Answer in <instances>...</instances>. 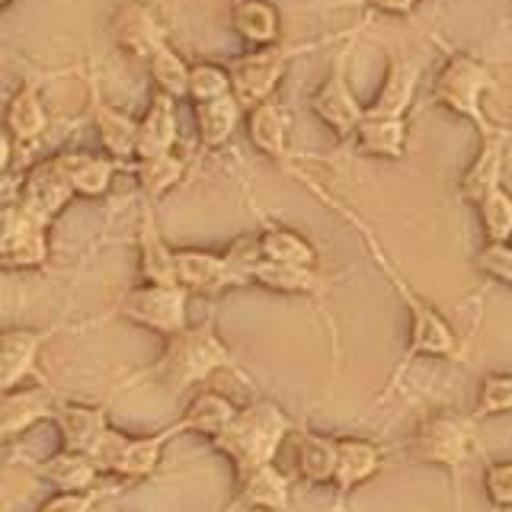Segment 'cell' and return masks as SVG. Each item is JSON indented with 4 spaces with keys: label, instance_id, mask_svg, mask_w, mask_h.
<instances>
[{
    "label": "cell",
    "instance_id": "cell-1",
    "mask_svg": "<svg viewBox=\"0 0 512 512\" xmlns=\"http://www.w3.org/2000/svg\"><path fill=\"white\" fill-rule=\"evenodd\" d=\"M295 176V180H301L304 186H308L314 196L320 199V202H327L336 215H340L343 221H349L352 228L359 231V237H362V244H365V250H368V256H372V263L381 269V276L388 279V285L394 288V295L404 301V308H407V314H410V333H407V349H404V359H400V365L394 368V375H391V384H388V391H394L397 388V381L407 375V368L416 362V359H458V352H461V343H458V333L452 330V324L432 308V304L416 292V288L410 285V279L400 272L397 266H394V260L388 253H384V247H381V240L375 237V231H372V224L368 221H362L352 208H346L343 202H336L330 192H324L317 183H311V176H304L298 167H292L288 170Z\"/></svg>",
    "mask_w": 512,
    "mask_h": 512
},
{
    "label": "cell",
    "instance_id": "cell-2",
    "mask_svg": "<svg viewBox=\"0 0 512 512\" xmlns=\"http://www.w3.org/2000/svg\"><path fill=\"white\" fill-rule=\"evenodd\" d=\"M218 372H237V359L215 330V320H202V324H189L186 330L167 336L160 359L144 368L141 378H154L164 391L180 394L205 384Z\"/></svg>",
    "mask_w": 512,
    "mask_h": 512
},
{
    "label": "cell",
    "instance_id": "cell-3",
    "mask_svg": "<svg viewBox=\"0 0 512 512\" xmlns=\"http://www.w3.org/2000/svg\"><path fill=\"white\" fill-rule=\"evenodd\" d=\"M292 416H288L276 400H253V404L240 407L231 426L212 439L215 452H221L231 461L234 477H247L256 468H266V464H276V455L282 442L292 436Z\"/></svg>",
    "mask_w": 512,
    "mask_h": 512
},
{
    "label": "cell",
    "instance_id": "cell-4",
    "mask_svg": "<svg viewBox=\"0 0 512 512\" xmlns=\"http://www.w3.org/2000/svg\"><path fill=\"white\" fill-rule=\"evenodd\" d=\"M480 439H477V420L468 413L458 410H436L420 420V426L413 429V436L407 439L404 452L413 461L436 464V468L452 474L455 484V500L461 506V474L477 455Z\"/></svg>",
    "mask_w": 512,
    "mask_h": 512
},
{
    "label": "cell",
    "instance_id": "cell-5",
    "mask_svg": "<svg viewBox=\"0 0 512 512\" xmlns=\"http://www.w3.org/2000/svg\"><path fill=\"white\" fill-rule=\"evenodd\" d=\"M493 87L496 80L484 61H477L468 52H448L436 80H432V103L458 119H468L477 128V135H487L496 128L484 109V96Z\"/></svg>",
    "mask_w": 512,
    "mask_h": 512
},
{
    "label": "cell",
    "instance_id": "cell-6",
    "mask_svg": "<svg viewBox=\"0 0 512 512\" xmlns=\"http://www.w3.org/2000/svg\"><path fill=\"white\" fill-rule=\"evenodd\" d=\"M183 436L180 420H173L170 426L148 432V436H128V432L109 429L100 448L93 452V461L100 464V471L119 480H144L151 477L160 461H164V448L170 439Z\"/></svg>",
    "mask_w": 512,
    "mask_h": 512
},
{
    "label": "cell",
    "instance_id": "cell-7",
    "mask_svg": "<svg viewBox=\"0 0 512 512\" xmlns=\"http://www.w3.org/2000/svg\"><path fill=\"white\" fill-rule=\"evenodd\" d=\"M116 314L135 327L167 336L189 327V292L183 285H151L141 282L119 298Z\"/></svg>",
    "mask_w": 512,
    "mask_h": 512
},
{
    "label": "cell",
    "instance_id": "cell-8",
    "mask_svg": "<svg viewBox=\"0 0 512 512\" xmlns=\"http://www.w3.org/2000/svg\"><path fill=\"white\" fill-rule=\"evenodd\" d=\"M311 45H269V48H253V52L231 58L228 71H231V90L237 96V103L247 112L253 106H260L266 100H272L282 84V77L288 71V61L295 55L308 52Z\"/></svg>",
    "mask_w": 512,
    "mask_h": 512
},
{
    "label": "cell",
    "instance_id": "cell-9",
    "mask_svg": "<svg viewBox=\"0 0 512 512\" xmlns=\"http://www.w3.org/2000/svg\"><path fill=\"white\" fill-rule=\"evenodd\" d=\"M48 228L20 205H0V269H39L48 260Z\"/></svg>",
    "mask_w": 512,
    "mask_h": 512
},
{
    "label": "cell",
    "instance_id": "cell-10",
    "mask_svg": "<svg viewBox=\"0 0 512 512\" xmlns=\"http://www.w3.org/2000/svg\"><path fill=\"white\" fill-rule=\"evenodd\" d=\"M311 112L317 116V122H324V128H330L340 141H352V135H356V128L365 119V106L359 103L356 90L349 87L346 55L333 58L327 80L311 96Z\"/></svg>",
    "mask_w": 512,
    "mask_h": 512
},
{
    "label": "cell",
    "instance_id": "cell-11",
    "mask_svg": "<svg viewBox=\"0 0 512 512\" xmlns=\"http://www.w3.org/2000/svg\"><path fill=\"white\" fill-rule=\"evenodd\" d=\"M512 144V128L496 125L493 132L477 135V154L468 164V170L458 180V196L461 202L477 205L490 189L503 186V170H506V151Z\"/></svg>",
    "mask_w": 512,
    "mask_h": 512
},
{
    "label": "cell",
    "instance_id": "cell-12",
    "mask_svg": "<svg viewBox=\"0 0 512 512\" xmlns=\"http://www.w3.org/2000/svg\"><path fill=\"white\" fill-rule=\"evenodd\" d=\"M176 282L189 295H224L231 288H247V279H240L224 260V253L183 247L176 250Z\"/></svg>",
    "mask_w": 512,
    "mask_h": 512
},
{
    "label": "cell",
    "instance_id": "cell-13",
    "mask_svg": "<svg viewBox=\"0 0 512 512\" xmlns=\"http://www.w3.org/2000/svg\"><path fill=\"white\" fill-rule=\"evenodd\" d=\"M71 199H74V189L68 183V176H64L58 157L39 160V164L20 180V205L45 224H52L64 208H68Z\"/></svg>",
    "mask_w": 512,
    "mask_h": 512
},
{
    "label": "cell",
    "instance_id": "cell-14",
    "mask_svg": "<svg viewBox=\"0 0 512 512\" xmlns=\"http://www.w3.org/2000/svg\"><path fill=\"white\" fill-rule=\"evenodd\" d=\"M112 39L132 58L151 61L167 45V29L148 4L128 0V4H122L112 13Z\"/></svg>",
    "mask_w": 512,
    "mask_h": 512
},
{
    "label": "cell",
    "instance_id": "cell-15",
    "mask_svg": "<svg viewBox=\"0 0 512 512\" xmlns=\"http://www.w3.org/2000/svg\"><path fill=\"white\" fill-rule=\"evenodd\" d=\"M55 330L7 327L0 330V394L23 388V381L39 375V356Z\"/></svg>",
    "mask_w": 512,
    "mask_h": 512
},
{
    "label": "cell",
    "instance_id": "cell-16",
    "mask_svg": "<svg viewBox=\"0 0 512 512\" xmlns=\"http://www.w3.org/2000/svg\"><path fill=\"white\" fill-rule=\"evenodd\" d=\"M61 397L48 384L32 388H13L0 394V439H16L45 420H55Z\"/></svg>",
    "mask_w": 512,
    "mask_h": 512
},
{
    "label": "cell",
    "instance_id": "cell-17",
    "mask_svg": "<svg viewBox=\"0 0 512 512\" xmlns=\"http://www.w3.org/2000/svg\"><path fill=\"white\" fill-rule=\"evenodd\" d=\"M381 468H384V448L378 442L362 436H340L336 439V474H333L336 500L343 503L362 484L378 477Z\"/></svg>",
    "mask_w": 512,
    "mask_h": 512
},
{
    "label": "cell",
    "instance_id": "cell-18",
    "mask_svg": "<svg viewBox=\"0 0 512 512\" xmlns=\"http://www.w3.org/2000/svg\"><path fill=\"white\" fill-rule=\"evenodd\" d=\"M138 279L151 285H180L176 282V250L157 228L154 202L141 199L138 208Z\"/></svg>",
    "mask_w": 512,
    "mask_h": 512
},
{
    "label": "cell",
    "instance_id": "cell-19",
    "mask_svg": "<svg viewBox=\"0 0 512 512\" xmlns=\"http://www.w3.org/2000/svg\"><path fill=\"white\" fill-rule=\"evenodd\" d=\"M52 423L58 426L61 448L84 452L90 458H93L96 448H100L106 432L112 429L109 413L103 404H74V400H61Z\"/></svg>",
    "mask_w": 512,
    "mask_h": 512
},
{
    "label": "cell",
    "instance_id": "cell-20",
    "mask_svg": "<svg viewBox=\"0 0 512 512\" xmlns=\"http://www.w3.org/2000/svg\"><path fill=\"white\" fill-rule=\"evenodd\" d=\"M420 90V64L407 55H394L384 71V84L375 93V100L365 106V116H388V119H407V112Z\"/></svg>",
    "mask_w": 512,
    "mask_h": 512
},
{
    "label": "cell",
    "instance_id": "cell-21",
    "mask_svg": "<svg viewBox=\"0 0 512 512\" xmlns=\"http://www.w3.org/2000/svg\"><path fill=\"white\" fill-rule=\"evenodd\" d=\"M292 512V484L288 477L276 468V464H266V468H256L253 474L237 480V496L228 506V512Z\"/></svg>",
    "mask_w": 512,
    "mask_h": 512
},
{
    "label": "cell",
    "instance_id": "cell-22",
    "mask_svg": "<svg viewBox=\"0 0 512 512\" xmlns=\"http://www.w3.org/2000/svg\"><path fill=\"white\" fill-rule=\"evenodd\" d=\"M90 112H93L96 135H100L103 144V154L119 160V164H132L138 154V119L109 106L100 96V90H96V84L90 87Z\"/></svg>",
    "mask_w": 512,
    "mask_h": 512
},
{
    "label": "cell",
    "instance_id": "cell-23",
    "mask_svg": "<svg viewBox=\"0 0 512 512\" xmlns=\"http://www.w3.org/2000/svg\"><path fill=\"white\" fill-rule=\"evenodd\" d=\"M180 141V119H176V100L167 93H154L144 116L138 119V154L135 160L144 157H160L170 154Z\"/></svg>",
    "mask_w": 512,
    "mask_h": 512
},
{
    "label": "cell",
    "instance_id": "cell-24",
    "mask_svg": "<svg viewBox=\"0 0 512 512\" xmlns=\"http://www.w3.org/2000/svg\"><path fill=\"white\" fill-rule=\"evenodd\" d=\"M247 135L253 148L263 157H269L272 164H279L282 170L295 167L292 148H288V122H285L282 106L276 103V96L247 112Z\"/></svg>",
    "mask_w": 512,
    "mask_h": 512
},
{
    "label": "cell",
    "instance_id": "cell-25",
    "mask_svg": "<svg viewBox=\"0 0 512 512\" xmlns=\"http://www.w3.org/2000/svg\"><path fill=\"white\" fill-rule=\"evenodd\" d=\"M55 157H58L64 176H68L74 196H84V199L106 196L119 167H122L119 160H112L109 154H90V151H64Z\"/></svg>",
    "mask_w": 512,
    "mask_h": 512
},
{
    "label": "cell",
    "instance_id": "cell-26",
    "mask_svg": "<svg viewBox=\"0 0 512 512\" xmlns=\"http://www.w3.org/2000/svg\"><path fill=\"white\" fill-rule=\"evenodd\" d=\"M231 29L250 48H269L282 39V13L272 0H234Z\"/></svg>",
    "mask_w": 512,
    "mask_h": 512
},
{
    "label": "cell",
    "instance_id": "cell-27",
    "mask_svg": "<svg viewBox=\"0 0 512 512\" xmlns=\"http://www.w3.org/2000/svg\"><path fill=\"white\" fill-rule=\"evenodd\" d=\"M192 116H196L199 144L205 151H218L234 138V132L247 116V109L237 103L234 93H228V96H218V100H208V103H192Z\"/></svg>",
    "mask_w": 512,
    "mask_h": 512
},
{
    "label": "cell",
    "instance_id": "cell-28",
    "mask_svg": "<svg viewBox=\"0 0 512 512\" xmlns=\"http://www.w3.org/2000/svg\"><path fill=\"white\" fill-rule=\"evenodd\" d=\"M42 480H48L61 493H84L100 487V464L84 452H71V448H58L52 458L42 461L39 468Z\"/></svg>",
    "mask_w": 512,
    "mask_h": 512
},
{
    "label": "cell",
    "instance_id": "cell-29",
    "mask_svg": "<svg viewBox=\"0 0 512 512\" xmlns=\"http://www.w3.org/2000/svg\"><path fill=\"white\" fill-rule=\"evenodd\" d=\"M410 141L407 119H388V116H365L362 125L352 135L359 154L381 157V160H404Z\"/></svg>",
    "mask_w": 512,
    "mask_h": 512
},
{
    "label": "cell",
    "instance_id": "cell-30",
    "mask_svg": "<svg viewBox=\"0 0 512 512\" xmlns=\"http://www.w3.org/2000/svg\"><path fill=\"white\" fill-rule=\"evenodd\" d=\"M253 285L266 288V292H272V295L314 298V295H324L327 279H324V272L311 269V266H288V263L263 260L253 269Z\"/></svg>",
    "mask_w": 512,
    "mask_h": 512
},
{
    "label": "cell",
    "instance_id": "cell-31",
    "mask_svg": "<svg viewBox=\"0 0 512 512\" xmlns=\"http://www.w3.org/2000/svg\"><path fill=\"white\" fill-rule=\"evenodd\" d=\"M4 128L10 132L13 144H23V148L36 144L48 132V109L36 84H23L10 96Z\"/></svg>",
    "mask_w": 512,
    "mask_h": 512
},
{
    "label": "cell",
    "instance_id": "cell-32",
    "mask_svg": "<svg viewBox=\"0 0 512 512\" xmlns=\"http://www.w3.org/2000/svg\"><path fill=\"white\" fill-rule=\"evenodd\" d=\"M336 439H340V436H330V432H314V429L301 432V436H298V452H295L301 484H308V487L333 484V474H336Z\"/></svg>",
    "mask_w": 512,
    "mask_h": 512
},
{
    "label": "cell",
    "instance_id": "cell-33",
    "mask_svg": "<svg viewBox=\"0 0 512 512\" xmlns=\"http://www.w3.org/2000/svg\"><path fill=\"white\" fill-rule=\"evenodd\" d=\"M237 410L240 407L231 397H224L218 391H199L189 400V407L183 410L180 426H183V432H196V436H205L212 442L215 436H221V432L231 426Z\"/></svg>",
    "mask_w": 512,
    "mask_h": 512
},
{
    "label": "cell",
    "instance_id": "cell-34",
    "mask_svg": "<svg viewBox=\"0 0 512 512\" xmlns=\"http://www.w3.org/2000/svg\"><path fill=\"white\" fill-rule=\"evenodd\" d=\"M260 237V250H263V260L269 263H288V266H311L317 269L320 263V253L311 244L308 237L295 228H285V224H263V231L256 234Z\"/></svg>",
    "mask_w": 512,
    "mask_h": 512
},
{
    "label": "cell",
    "instance_id": "cell-35",
    "mask_svg": "<svg viewBox=\"0 0 512 512\" xmlns=\"http://www.w3.org/2000/svg\"><path fill=\"white\" fill-rule=\"evenodd\" d=\"M135 180L141 189V199L157 202L160 196H167L173 186H180V180L186 176V160L170 151L160 157H144V160H132Z\"/></svg>",
    "mask_w": 512,
    "mask_h": 512
},
{
    "label": "cell",
    "instance_id": "cell-36",
    "mask_svg": "<svg viewBox=\"0 0 512 512\" xmlns=\"http://www.w3.org/2000/svg\"><path fill=\"white\" fill-rule=\"evenodd\" d=\"M148 68H151V77H154V87L160 93L173 96L176 103L186 100V96H189V71H192V64H186V58L176 52L170 42L148 61Z\"/></svg>",
    "mask_w": 512,
    "mask_h": 512
},
{
    "label": "cell",
    "instance_id": "cell-37",
    "mask_svg": "<svg viewBox=\"0 0 512 512\" xmlns=\"http://www.w3.org/2000/svg\"><path fill=\"white\" fill-rule=\"evenodd\" d=\"M474 208L480 215V228H484L487 244H509L512 240V192L506 186H496Z\"/></svg>",
    "mask_w": 512,
    "mask_h": 512
},
{
    "label": "cell",
    "instance_id": "cell-38",
    "mask_svg": "<svg viewBox=\"0 0 512 512\" xmlns=\"http://www.w3.org/2000/svg\"><path fill=\"white\" fill-rule=\"evenodd\" d=\"M506 413H512V375L490 372L480 381L471 416L480 423V420H490V416H506Z\"/></svg>",
    "mask_w": 512,
    "mask_h": 512
},
{
    "label": "cell",
    "instance_id": "cell-39",
    "mask_svg": "<svg viewBox=\"0 0 512 512\" xmlns=\"http://www.w3.org/2000/svg\"><path fill=\"white\" fill-rule=\"evenodd\" d=\"M228 93H234L231 90L228 64H215V61L192 64V71H189V96H186V100L208 103V100H218V96H228Z\"/></svg>",
    "mask_w": 512,
    "mask_h": 512
},
{
    "label": "cell",
    "instance_id": "cell-40",
    "mask_svg": "<svg viewBox=\"0 0 512 512\" xmlns=\"http://www.w3.org/2000/svg\"><path fill=\"white\" fill-rule=\"evenodd\" d=\"M484 496L493 512L512 509V458L487 461L484 468Z\"/></svg>",
    "mask_w": 512,
    "mask_h": 512
},
{
    "label": "cell",
    "instance_id": "cell-41",
    "mask_svg": "<svg viewBox=\"0 0 512 512\" xmlns=\"http://www.w3.org/2000/svg\"><path fill=\"white\" fill-rule=\"evenodd\" d=\"M474 266L487 279L512 288V244H484L474 256Z\"/></svg>",
    "mask_w": 512,
    "mask_h": 512
},
{
    "label": "cell",
    "instance_id": "cell-42",
    "mask_svg": "<svg viewBox=\"0 0 512 512\" xmlns=\"http://www.w3.org/2000/svg\"><path fill=\"white\" fill-rule=\"evenodd\" d=\"M224 260L231 263V269L240 279H247V285H253V269L263 263V250H260V237L256 234H244L237 237L234 244L224 250Z\"/></svg>",
    "mask_w": 512,
    "mask_h": 512
},
{
    "label": "cell",
    "instance_id": "cell-43",
    "mask_svg": "<svg viewBox=\"0 0 512 512\" xmlns=\"http://www.w3.org/2000/svg\"><path fill=\"white\" fill-rule=\"evenodd\" d=\"M100 496H103L100 487L84 490V493H61L58 490L55 496H48L36 512H93L96 503H100Z\"/></svg>",
    "mask_w": 512,
    "mask_h": 512
},
{
    "label": "cell",
    "instance_id": "cell-44",
    "mask_svg": "<svg viewBox=\"0 0 512 512\" xmlns=\"http://www.w3.org/2000/svg\"><path fill=\"white\" fill-rule=\"evenodd\" d=\"M365 7L384 16H410L420 7V0H365Z\"/></svg>",
    "mask_w": 512,
    "mask_h": 512
},
{
    "label": "cell",
    "instance_id": "cell-45",
    "mask_svg": "<svg viewBox=\"0 0 512 512\" xmlns=\"http://www.w3.org/2000/svg\"><path fill=\"white\" fill-rule=\"evenodd\" d=\"M13 138H10V132L7 128H0V176H7V170H10V160H13Z\"/></svg>",
    "mask_w": 512,
    "mask_h": 512
},
{
    "label": "cell",
    "instance_id": "cell-46",
    "mask_svg": "<svg viewBox=\"0 0 512 512\" xmlns=\"http://www.w3.org/2000/svg\"><path fill=\"white\" fill-rule=\"evenodd\" d=\"M10 4H13V0H0V10H7Z\"/></svg>",
    "mask_w": 512,
    "mask_h": 512
},
{
    "label": "cell",
    "instance_id": "cell-47",
    "mask_svg": "<svg viewBox=\"0 0 512 512\" xmlns=\"http://www.w3.org/2000/svg\"><path fill=\"white\" fill-rule=\"evenodd\" d=\"M0 455H4V439H0Z\"/></svg>",
    "mask_w": 512,
    "mask_h": 512
},
{
    "label": "cell",
    "instance_id": "cell-48",
    "mask_svg": "<svg viewBox=\"0 0 512 512\" xmlns=\"http://www.w3.org/2000/svg\"><path fill=\"white\" fill-rule=\"evenodd\" d=\"M509 244H512V240H509Z\"/></svg>",
    "mask_w": 512,
    "mask_h": 512
}]
</instances>
